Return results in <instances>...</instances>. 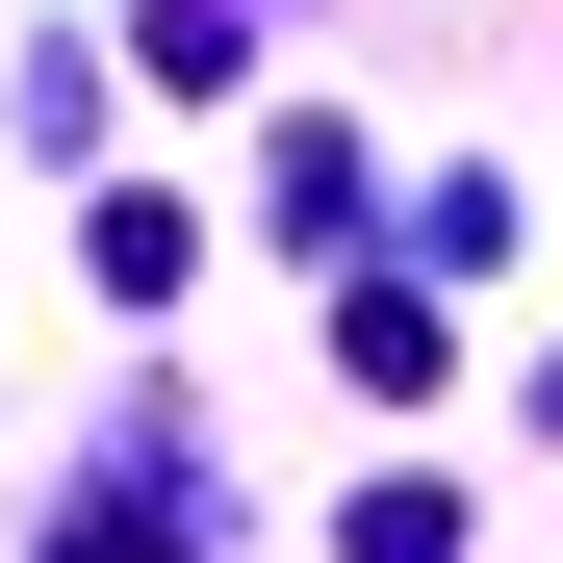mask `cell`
<instances>
[{"instance_id": "2", "label": "cell", "mask_w": 563, "mask_h": 563, "mask_svg": "<svg viewBox=\"0 0 563 563\" xmlns=\"http://www.w3.org/2000/svg\"><path fill=\"white\" fill-rule=\"evenodd\" d=\"M512 231H538V179H487V154H461V179H435V206H410V256H435V282H487Z\"/></svg>"}, {"instance_id": "6", "label": "cell", "mask_w": 563, "mask_h": 563, "mask_svg": "<svg viewBox=\"0 0 563 563\" xmlns=\"http://www.w3.org/2000/svg\"><path fill=\"white\" fill-rule=\"evenodd\" d=\"M52 563H154V512H52Z\"/></svg>"}, {"instance_id": "1", "label": "cell", "mask_w": 563, "mask_h": 563, "mask_svg": "<svg viewBox=\"0 0 563 563\" xmlns=\"http://www.w3.org/2000/svg\"><path fill=\"white\" fill-rule=\"evenodd\" d=\"M358 179H385V154H358L333 103H256V256H333V231H358Z\"/></svg>"}, {"instance_id": "7", "label": "cell", "mask_w": 563, "mask_h": 563, "mask_svg": "<svg viewBox=\"0 0 563 563\" xmlns=\"http://www.w3.org/2000/svg\"><path fill=\"white\" fill-rule=\"evenodd\" d=\"M538 435H563V358H538Z\"/></svg>"}, {"instance_id": "3", "label": "cell", "mask_w": 563, "mask_h": 563, "mask_svg": "<svg viewBox=\"0 0 563 563\" xmlns=\"http://www.w3.org/2000/svg\"><path fill=\"white\" fill-rule=\"evenodd\" d=\"M179 256H206L179 206H77V282H103V308H179Z\"/></svg>"}, {"instance_id": "4", "label": "cell", "mask_w": 563, "mask_h": 563, "mask_svg": "<svg viewBox=\"0 0 563 563\" xmlns=\"http://www.w3.org/2000/svg\"><path fill=\"white\" fill-rule=\"evenodd\" d=\"M333 358H358L385 410H435V308H410V282H358V308H333Z\"/></svg>"}, {"instance_id": "5", "label": "cell", "mask_w": 563, "mask_h": 563, "mask_svg": "<svg viewBox=\"0 0 563 563\" xmlns=\"http://www.w3.org/2000/svg\"><path fill=\"white\" fill-rule=\"evenodd\" d=\"M333 563H461V512H435V487H358V538H333Z\"/></svg>"}]
</instances>
